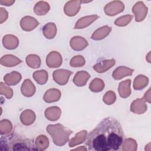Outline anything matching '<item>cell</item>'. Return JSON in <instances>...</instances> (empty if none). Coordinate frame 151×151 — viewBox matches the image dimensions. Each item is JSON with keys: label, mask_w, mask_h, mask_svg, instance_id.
Segmentation results:
<instances>
[{"label": "cell", "mask_w": 151, "mask_h": 151, "mask_svg": "<svg viewBox=\"0 0 151 151\" xmlns=\"http://www.w3.org/2000/svg\"><path fill=\"white\" fill-rule=\"evenodd\" d=\"M124 132L120 122L114 117L103 119L88 134L86 145L89 150H120L124 140Z\"/></svg>", "instance_id": "cell-1"}, {"label": "cell", "mask_w": 151, "mask_h": 151, "mask_svg": "<svg viewBox=\"0 0 151 151\" xmlns=\"http://www.w3.org/2000/svg\"><path fill=\"white\" fill-rule=\"evenodd\" d=\"M3 150H37L35 145L32 140L23 138L20 136H14L11 137L4 144ZM4 147H1L3 148Z\"/></svg>", "instance_id": "cell-2"}, {"label": "cell", "mask_w": 151, "mask_h": 151, "mask_svg": "<svg viewBox=\"0 0 151 151\" xmlns=\"http://www.w3.org/2000/svg\"><path fill=\"white\" fill-rule=\"evenodd\" d=\"M49 142L45 136H40L35 141V147L38 150H43L48 148Z\"/></svg>", "instance_id": "cell-3"}, {"label": "cell", "mask_w": 151, "mask_h": 151, "mask_svg": "<svg viewBox=\"0 0 151 151\" xmlns=\"http://www.w3.org/2000/svg\"><path fill=\"white\" fill-rule=\"evenodd\" d=\"M122 145H128L129 146H127L126 148L123 149L124 151H135L137 150V144L136 143V141L132 139H128L126 140L124 142H123Z\"/></svg>", "instance_id": "cell-4"}, {"label": "cell", "mask_w": 151, "mask_h": 151, "mask_svg": "<svg viewBox=\"0 0 151 151\" xmlns=\"http://www.w3.org/2000/svg\"><path fill=\"white\" fill-rule=\"evenodd\" d=\"M87 150V149L86 147H84L83 146H82V148H80V147H78L77 149H76L75 150Z\"/></svg>", "instance_id": "cell-5"}]
</instances>
